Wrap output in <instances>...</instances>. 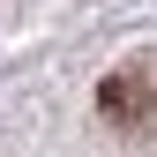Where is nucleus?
<instances>
[{
	"instance_id": "f257e3e1",
	"label": "nucleus",
	"mask_w": 157,
	"mask_h": 157,
	"mask_svg": "<svg viewBox=\"0 0 157 157\" xmlns=\"http://www.w3.org/2000/svg\"><path fill=\"white\" fill-rule=\"evenodd\" d=\"M97 112H105L120 135H150V127H157V90H150V75H142V67L105 75V90H97Z\"/></svg>"
}]
</instances>
